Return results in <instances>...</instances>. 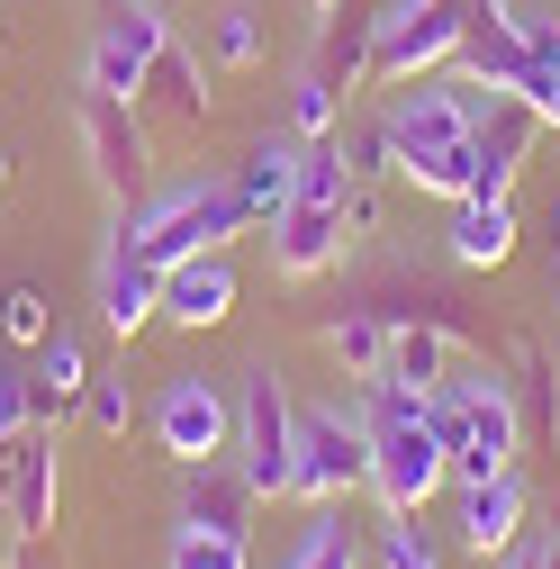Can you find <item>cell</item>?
Wrapping results in <instances>:
<instances>
[{
  "label": "cell",
  "mask_w": 560,
  "mask_h": 569,
  "mask_svg": "<svg viewBox=\"0 0 560 569\" xmlns=\"http://www.w3.org/2000/svg\"><path fill=\"white\" fill-rule=\"evenodd\" d=\"M82 416H91V435H127V425H136L127 380H91V389H82Z\"/></svg>",
  "instance_id": "f546056e"
},
{
  "label": "cell",
  "mask_w": 560,
  "mask_h": 569,
  "mask_svg": "<svg viewBox=\"0 0 560 569\" xmlns=\"http://www.w3.org/2000/svg\"><path fill=\"white\" fill-rule=\"evenodd\" d=\"M353 488H371V425H353L343 407H308L299 416V461H290V497L299 507H343Z\"/></svg>",
  "instance_id": "8992f818"
},
{
  "label": "cell",
  "mask_w": 560,
  "mask_h": 569,
  "mask_svg": "<svg viewBox=\"0 0 560 569\" xmlns=\"http://www.w3.org/2000/svg\"><path fill=\"white\" fill-rule=\"evenodd\" d=\"M154 435H163V452L181 470H208V461L236 452V398L208 389V380H172L163 407H154Z\"/></svg>",
  "instance_id": "9c48e42d"
},
{
  "label": "cell",
  "mask_w": 560,
  "mask_h": 569,
  "mask_svg": "<svg viewBox=\"0 0 560 569\" xmlns=\"http://www.w3.org/2000/svg\"><path fill=\"white\" fill-rule=\"evenodd\" d=\"M0 488H10L19 533H54V425H28V435L0 452Z\"/></svg>",
  "instance_id": "5bb4252c"
},
{
  "label": "cell",
  "mask_w": 560,
  "mask_h": 569,
  "mask_svg": "<svg viewBox=\"0 0 560 569\" xmlns=\"http://www.w3.org/2000/svg\"><path fill=\"white\" fill-rule=\"evenodd\" d=\"M136 100H146V118H163V127H199V118H208V63L172 37V46L146 63V91H136Z\"/></svg>",
  "instance_id": "e0dca14e"
},
{
  "label": "cell",
  "mask_w": 560,
  "mask_h": 569,
  "mask_svg": "<svg viewBox=\"0 0 560 569\" xmlns=\"http://www.w3.org/2000/svg\"><path fill=\"white\" fill-rule=\"evenodd\" d=\"M0 190H10V146H0Z\"/></svg>",
  "instance_id": "74e56055"
},
{
  "label": "cell",
  "mask_w": 560,
  "mask_h": 569,
  "mask_svg": "<svg viewBox=\"0 0 560 569\" xmlns=\"http://www.w3.org/2000/svg\"><path fill=\"white\" fill-rule=\"evenodd\" d=\"M533 136H542L533 100L488 91V100H479V127H470V199H507L516 172H524V154H533Z\"/></svg>",
  "instance_id": "30bf717a"
},
{
  "label": "cell",
  "mask_w": 560,
  "mask_h": 569,
  "mask_svg": "<svg viewBox=\"0 0 560 569\" xmlns=\"http://www.w3.org/2000/svg\"><path fill=\"white\" fill-rule=\"evenodd\" d=\"M551 299H560V262H551Z\"/></svg>",
  "instance_id": "ab89813d"
},
{
  "label": "cell",
  "mask_w": 560,
  "mask_h": 569,
  "mask_svg": "<svg viewBox=\"0 0 560 569\" xmlns=\"http://www.w3.org/2000/svg\"><path fill=\"white\" fill-rule=\"evenodd\" d=\"M380 560H389V569H443V560H434V542L416 533V516H398V525L380 533Z\"/></svg>",
  "instance_id": "1f68e13d"
},
{
  "label": "cell",
  "mask_w": 560,
  "mask_h": 569,
  "mask_svg": "<svg viewBox=\"0 0 560 569\" xmlns=\"http://www.w3.org/2000/svg\"><path fill=\"white\" fill-rule=\"evenodd\" d=\"M100 28H109V37H127V46L146 54V63L172 46V19L154 10V0H100Z\"/></svg>",
  "instance_id": "4316f807"
},
{
  "label": "cell",
  "mask_w": 560,
  "mask_h": 569,
  "mask_svg": "<svg viewBox=\"0 0 560 569\" xmlns=\"http://www.w3.org/2000/svg\"><path fill=\"white\" fill-rule=\"evenodd\" d=\"M73 127H82L91 181H100L118 208H136V199H146V181H154V146H146V118H136V100H109V91H91V82H82Z\"/></svg>",
  "instance_id": "ba28073f"
},
{
  "label": "cell",
  "mask_w": 560,
  "mask_h": 569,
  "mask_svg": "<svg viewBox=\"0 0 560 569\" xmlns=\"http://www.w3.org/2000/svg\"><path fill=\"white\" fill-rule=\"evenodd\" d=\"M317 10H343V0H317Z\"/></svg>",
  "instance_id": "b9f144b4"
},
{
  "label": "cell",
  "mask_w": 560,
  "mask_h": 569,
  "mask_svg": "<svg viewBox=\"0 0 560 569\" xmlns=\"http://www.w3.org/2000/svg\"><path fill=\"white\" fill-rule=\"evenodd\" d=\"M82 389H91V371H82V343L54 326V335L37 343V371H28V425H63V407H73Z\"/></svg>",
  "instance_id": "44dd1931"
},
{
  "label": "cell",
  "mask_w": 560,
  "mask_h": 569,
  "mask_svg": "<svg viewBox=\"0 0 560 569\" xmlns=\"http://www.w3.org/2000/svg\"><path fill=\"white\" fill-rule=\"evenodd\" d=\"M470 28V0H389L380 28H371V82H416V73H443L461 54Z\"/></svg>",
  "instance_id": "5b68a950"
},
{
  "label": "cell",
  "mask_w": 560,
  "mask_h": 569,
  "mask_svg": "<svg viewBox=\"0 0 560 569\" xmlns=\"http://www.w3.org/2000/svg\"><path fill=\"white\" fill-rule=\"evenodd\" d=\"M380 127H389V163H398V181H407V172H426L434 154H461V146H470L479 100H470V82L416 73V82H398V100H389Z\"/></svg>",
  "instance_id": "277c9868"
},
{
  "label": "cell",
  "mask_w": 560,
  "mask_h": 569,
  "mask_svg": "<svg viewBox=\"0 0 560 569\" xmlns=\"http://www.w3.org/2000/svg\"><path fill=\"white\" fill-rule=\"evenodd\" d=\"M290 461H299V416H290V389L280 371H244V398H236V470L253 479V497H290Z\"/></svg>",
  "instance_id": "52a82bcc"
},
{
  "label": "cell",
  "mask_w": 560,
  "mask_h": 569,
  "mask_svg": "<svg viewBox=\"0 0 560 569\" xmlns=\"http://www.w3.org/2000/svg\"><path fill=\"white\" fill-rule=\"evenodd\" d=\"M82 82H91V91H109V100H136V91H146V54H136L127 37H109V28H100V46H91V63H82Z\"/></svg>",
  "instance_id": "d4e9b609"
},
{
  "label": "cell",
  "mask_w": 560,
  "mask_h": 569,
  "mask_svg": "<svg viewBox=\"0 0 560 569\" xmlns=\"http://www.w3.org/2000/svg\"><path fill=\"white\" fill-rule=\"evenodd\" d=\"M118 227H127V244L146 253L154 271H172L190 253H227V236H244L253 218H244V190L236 181H172L163 199H136Z\"/></svg>",
  "instance_id": "3957f363"
},
{
  "label": "cell",
  "mask_w": 560,
  "mask_h": 569,
  "mask_svg": "<svg viewBox=\"0 0 560 569\" xmlns=\"http://www.w3.org/2000/svg\"><path fill=\"white\" fill-rule=\"evenodd\" d=\"M19 435H28V380H19V371H0V452H10Z\"/></svg>",
  "instance_id": "d6a6232c"
},
{
  "label": "cell",
  "mask_w": 560,
  "mask_h": 569,
  "mask_svg": "<svg viewBox=\"0 0 560 569\" xmlns=\"http://www.w3.org/2000/svg\"><path fill=\"white\" fill-rule=\"evenodd\" d=\"M262 10L253 0H218V10H208V63H218V73H253L262 63Z\"/></svg>",
  "instance_id": "cb8c5ba5"
},
{
  "label": "cell",
  "mask_w": 560,
  "mask_h": 569,
  "mask_svg": "<svg viewBox=\"0 0 560 569\" xmlns=\"http://www.w3.org/2000/svg\"><path fill=\"white\" fill-rule=\"evenodd\" d=\"M533 118H542V127H560V82H551V91L533 100Z\"/></svg>",
  "instance_id": "d590c367"
},
{
  "label": "cell",
  "mask_w": 560,
  "mask_h": 569,
  "mask_svg": "<svg viewBox=\"0 0 560 569\" xmlns=\"http://www.w3.org/2000/svg\"><path fill=\"white\" fill-rule=\"evenodd\" d=\"M362 425H371V488H380V507L389 516H426L434 497H443V479H452L434 425H426V398L398 389V380H380Z\"/></svg>",
  "instance_id": "7a4b0ae2"
},
{
  "label": "cell",
  "mask_w": 560,
  "mask_h": 569,
  "mask_svg": "<svg viewBox=\"0 0 560 569\" xmlns=\"http://www.w3.org/2000/svg\"><path fill=\"white\" fill-rule=\"evenodd\" d=\"M19 551V516H10V488H0V560Z\"/></svg>",
  "instance_id": "836d02e7"
},
{
  "label": "cell",
  "mask_w": 560,
  "mask_h": 569,
  "mask_svg": "<svg viewBox=\"0 0 560 569\" xmlns=\"http://www.w3.org/2000/svg\"><path fill=\"white\" fill-rule=\"evenodd\" d=\"M0 335H10V343H46V335H54L37 280H10V299H0Z\"/></svg>",
  "instance_id": "83f0119b"
},
{
  "label": "cell",
  "mask_w": 560,
  "mask_h": 569,
  "mask_svg": "<svg viewBox=\"0 0 560 569\" xmlns=\"http://www.w3.org/2000/svg\"><path fill=\"white\" fill-rule=\"evenodd\" d=\"M371 28H380V19H362V10H326V46H317L308 73L334 91V109L371 82Z\"/></svg>",
  "instance_id": "ffe728a7"
},
{
  "label": "cell",
  "mask_w": 560,
  "mask_h": 569,
  "mask_svg": "<svg viewBox=\"0 0 560 569\" xmlns=\"http://www.w3.org/2000/svg\"><path fill=\"white\" fill-rule=\"evenodd\" d=\"M253 479L244 470H227V461H208V470H190V497H181V525H199V533H253Z\"/></svg>",
  "instance_id": "ac0fdd59"
},
{
  "label": "cell",
  "mask_w": 560,
  "mask_h": 569,
  "mask_svg": "<svg viewBox=\"0 0 560 569\" xmlns=\"http://www.w3.org/2000/svg\"><path fill=\"white\" fill-rule=\"evenodd\" d=\"M551 236H560V190H551Z\"/></svg>",
  "instance_id": "f35d334b"
},
{
  "label": "cell",
  "mask_w": 560,
  "mask_h": 569,
  "mask_svg": "<svg viewBox=\"0 0 560 569\" xmlns=\"http://www.w3.org/2000/svg\"><path fill=\"white\" fill-rule=\"evenodd\" d=\"M516 569H551V560H542V551H524V560H516Z\"/></svg>",
  "instance_id": "8d00e7d4"
},
{
  "label": "cell",
  "mask_w": 560,
  "mask_h": 569,
  "mask_svg": "<svg viewBox=\"0 0 560 569\" xmlns=\"http://www.w3.org/2000/svg\"><path fill=\"white\" fill-rule=\"evenodd\" d=\"M443 253H452L461 271H498V262L516 253V208H507V199H452Z\"/></svg>",
  "instance_id": "d6986e66"
},
{
  "label": "cell",
  "mask_w": 560,
  "mask_h": 569,
  "mask_svg": "<svg viewBox=\"0 0 560 569\" xmlns=\"http://www.w3.org/2000/svg\"><path fill=\"white\" fill-rule=\"evenodd\" d=\"M452 335H434V326H389V380L398 389H416V398H434L452 371Z\"/></svg>",
  "instance_id": "603a6c76"
},
{
  "label": "cell",
  "mask_w": 560,
  "mask_h": 569,
  "mask_svg": "<svg viewBox=\"0 0 560 569\" xmlns=\"http://www.w3.org/2000/svg\"><path fill=\"white\" fill-rule=\"evenodd\" d=\"M19 569H54L46 560V533H19Z\"/></svg>",
  "instance_id": "e575fe53"
},
{
  "label": "cell",
  "mask_w": 560,
  "mask_h": 569,
  "mask_svg": "<svg viewBox=\"0 0 560 569\" xmlns=\"http://www.w3.org/2000/svg\"><path fill=\"white\" fill-rule=\"evenodd\" d=\"M343 262V208L334 199H290L271 218V271L280 280H317Z\"/></svg>",
  "instance_id": "8fae6325"
},
{
  "label": "cell",
  "mask_w": 560,
  "mask_h": 569,
  "mask_svg": "<svg viewBox=\"0 0 560 569\" xmlns=\"http://www.w3.org/2000/svg\"><path fill=\"white\" fill-rule=\"evenodd\" d=\"M516 371H524V389H516L524 435H560V398H551V371H542V343L533 335H516Z\"/></svg>",
  "instance_id": "484cf974"
},
{
  "label": "cell",
  "mask_w": 560,
  "mask_h": 569,
  "mask_svg": "<svg viewBox=\"0 0 560 569\" xmlns=\"http://www.w3.org/2000/svg\"><path fill=\"white\" fill-rule=\"evenodd\" d=\"M227 317H236V271H227V253H190V262L163 271V326L208 335V326H227Z\"/></svg>",
  "instance_id": "4fadbf2b"
},
{
  "label": "cell",
  "mask_w": 560,
  "mask_h": 569,
  "mask_svg": "<svg viewBox=\"0 0 560 569\" xmlns=\"http://www.w3.org/2000/svg\"><path fill=\"white\" fill-rule=\"evenodd\" d=\"M100 317H109V335L127 343V335H146L154 317H163V271L127 244V227L109 236V253H100Z\"/></svg>",
  "instance_id": "7c38bea8"
},
{
  "label": "cell",
  "mask_w": 560,
  "mask_h": 569,
  "mask_svg": "<svg viewBox=\"0 0 560 569\" xmlns=\"http://www.w3.org/2000/svg\"><path fill=\"white\" fill-rule=\"evenodd\" d=\"M524 479L516 470H498V479H461V507H452V525H461V542L488 560V551H507L516 533H524Z\"/></svg>",
  "instance_id": "9a60e30c"
},
{
  "label": "cell",
  "mask_w": 560,
  "mask_h": 569,
  "mask_svg": "<svg viewBox=\"0 0 560 569\" xmlns=\"http://www.w3.org/2000/svg\"><path fill=\"white\" fill-rule=\"evenodd\" d=\"M172 569H244V542H236V533L181 525V533H172Z\"/></svg>",
  "instance_id": "f1b7e54d"
},
{
  "label": "cell",
  "mask_w": 560,
  "mask_h": 569,
  "mask_svg": "<svg viewBox=\"0 0 560 569\" xmlns=\"http://www.w3.org/2000/svg\"><path fill=\"white\" fill-rule=\"evenodd\" d=\"M542 560H551V569H560V542H551V551H542Z\"/></svg>",
  "instance_id": "60d3db41"
},
{
  "label": "cell",
  "mask_w": 560,
  "mask_h": 569,
  "mask_svg": "<svg viewBox=\"0 0 560 569\" xmlns=\"http://www.w3.org/2000/svg\"><path fill=\"white\" fill-rule=\"evenodd\" d=\"M426 425H434L452 479H498V470H516V452H524V407H516V380H498V371L443 380V389L426 398Z\"/></svg>",
  "instance_id": "6da1fadb"
},
{
  "label": "cell",
  "mask_w": 560,
  "mask_h": 569,
  "mask_svg": "<svg viewBox=\"0 0 560 569\" xmlns=\"http://www.w3.org/2000/svg\"><path fill=\"white\" fill-rule=\"evenodd\" d=\"M236 190H244V218L271 227L280 208L299 199V136H253L244 163H236Z\"/></svg>",
  "instance_id": "2e32d148"
},
{
  "label": "cell",
  "mask_w": 560,
  "mask_h": 569,
  "mask_svg": "<svg viewBox=\"0 0 560 569\" xmlns=\"http://www.w3.org/2000/svg\"><path fill=\"white\" fill-rule=\"evenodd\" d=\"M290 569H353V533L334 525V507H326V525L299 542V560H290Z\"/></svg>",
  "instance_id": "4dcf8cb0"
},
{
  "label": "cell",
  "mask_w": 560,
  "mask_h": 569,
  "mask_svg": "<svg viewBox=\"0 0 560 569\" xmlns=\"http://www.w3.org/2000/svg\"><path fill=\"white\" fill-rule=\"evenodd\" d=\"M326 352L343 362V380L380 389V380H389V317H371V308H343V317L326 326Z\"/></svg>",
  "instance_id": "7402d4cb"
}]
</instances>
